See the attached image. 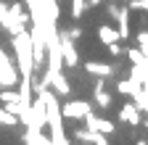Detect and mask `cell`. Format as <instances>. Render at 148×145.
I'll return each instance as SVG.
<instances>
[{"mask_svg":"<svg viewBox=\"0 0 148 145\" xmlns=\"http://www.w3.org/2000/svg\"><path fill=\"white\" fill-rule=\"evenodd\" d=\"M37 98L42 100V106H45V124L50 127V132H53V137H50V142L53 145H66V137H64V127H61V106H58V100H56V95L50 93V87H42L40 93H37Z\"/></svg>","mask_w":148,"mask_h":145,"instance_id":"obj_1","label":"cell"},{"mask_svg":"<svg viewBox=\"0 0 148 145\" xmlns=\"http://www.w3.org/2000/svg\"><path fill=\"white\" fill-rule=\"evenodd\" d=\"M13 53H16V69L21 77H32L34 74V61H32V34L29 29L13 34Z\"/></svg>","mask_w":148,"mask_h":145,"instance_id":"obj_2","label":"cell"},{"mask_svg":"<svg viewBox=\"0 0 148 145\" xmlns=\"http://www.w3.org/2000/svg\"><path fill=\"white\" fill-rule=\"evenodd\" d=\"M0 27H3V29H5V32L11 34V37H13V34H18V32H24V29H27V27H24V24L18 21V19H16L13 13H11V8H8V5L3 3V0H0Z\"/></svg>","mask_w":148,"mask_h":145,"instance_id":"obj_3","label":"cell"},{"mask_svg":"<svg viewBox=\"0 0 148 145\" xmlns=\"http://www.w3.org/2000/svg\"><path fill=\"white\" fill-rule=\"evenodd\" d=\"M58 45H61V58H64V66L74 69L79 63V56H77V48H74V42L66 37V32H58Z\"/></svg>","mask_w":148,"mask_h":145,"instance_id":"obj_4","label":"cell"},{"mask_svg":"<svg viewBox=\"0 0 148 145\" xmlns=\"http://www.w3.org/2000/svg\"><path fill=\"white\" fill-rule=\"evenodd\" d=\"M87 114H90V103H85V100H69L61 106L64 119H85Z\"/></svg>","mask_w":148,"mask_h":145,"instance_id":"obj_5","label":"cell"},{"mask_svg":"<svg viewBox=\"0 0 148 145\" xmlns=\"http://www.w3.org/2000/svg\"><path fill=\"white\" fill-rule=\"evenodd\" d=\"M85 124H87V129L101 132V135H111V132H114V124H111V121H106V119H101V116H95L92 111L85 116Z\"/></svg>","mask_w":148,"mask_h":145,"instance_id":"obj_6","label":"cell"},{"mask_svg":"<svg viewBox=\"0 0 148 145\" xmlns=\"http://www.w3.org/2000/svg\"><path fill=\"white\" fill-rule=\"evenodd\" d=\"M85 69H87V74L98 77V79H111V74H114V66L111 63H101V61H87Z\"/></svg>","mask_w":148,"mask_h":145,"instance_id":"obj_7","label":"cell"},{"mask_svg":"<svg viewBox=\"0 0 148 145\" xmlns=\"http://www.w3.org/2000/svg\"><path fill=\"white\" fill-rule=\"evenodd\" d=\"M18 79H21V74H18V69L13 63L0 66V87H16Z\"/></svg>","mask_w":148,"mask_h":145,"instance_id":"obj_8","label":"cell"},{"mask_svg":"<svg viewBox=\"0 0 148 145\" xmlns=\"http://www.w3.org/2000/svg\"><path fill=\"white\" fill-rule=\"evenodd\" d=\"M119 119H122V121H127V124H132V127H138V124H140V108H138L135 103H127V106H122Z\"/></svg>","mask_w":148,"mask_h":145,"instance_id":"obj_9","label":"cell"},{"mask_svg":"<svg viewBox=\"0 0 148 145\" xmlns=\"http://www.w3.org/2000/svg\"><path fill=\"white\" fill-rule=\"evenodd\" d=\"M48 87L56 90L58 95H69V93H71V87H69V82L64 79L61 71H53V74H50V84H48Z\"/></svg>","mask_w":148,"mask_h":145,"instance_id":"obj_10","label":"cell"},{"mask_svg":"<svg viewBox=\"0 0 148 145\" xmlns=\"http://www.w3.org/2000/svg\"><path fill=\"white\" fill-rule=\"evenodd\" d=\"M95 103L101 108H108L111 106V93L106 90V79H98L95 82Z\"/></svg>","mask_w":148,"mask_h":145,"instance_id":"obj_11","label":"cell"},{"mask_svg":"<svg viewBox=\"0 0 148 145\" xmlns=\"http://www.w3.org/2000/svg\"><path fill=\"white\" fill-rule=\"evenodd\" d=\"M98 40H101L103 45H111V42H119V32H116L114 27L103 24V27H98Z\"/></svg>","mask_w":148,"mask_h":145,"instance_id":"obj_12","label":"cell"},{"mask_svg":"<svg viewBox=\"0 0 148 145\" xmlns=\"http://www.w3.org/2000/svg\"><path fill=\"white\" fill-rule=\"evenodd\" d=\"M116 90H119L122 95H132V98H135L140 90H143V84H140V82H135V79H122V82L116 84Z\"/></svg>","mask_w":148,"mask_h":145,"instance_id":"obj_13","label":"cell"},{"mask_svg":"<svg viewBox=\"0 0 148 145\" xmlns=\"http://www.w3.org/2000/svg\"><path fill=\"white\" fill-rule=\"evenodd\" d=\"M127 16H130V8L124 5L122 11H119V16H116V21H119V40H127L130 37V21H127Z\"/></svg>","mask_w":148,"mask_h":145,"instance_id":"obj_14","label":"cell"},{"mask_svg":"<svg viewBox=\"0 0 148 145\" xmlns=\"http://www.w3.org/2000/svg\"><path fill=\"white\" fill-rule=\"evenodd\" d=\"M0 103H18V90L5 87V90H3V98H0Z\"/></svg>","mask_w":148,"mask_h":145,"instance_id":"obj_15","label":"cell"},{"mask_svg":"<svg viewBox=\"0 0 148 145\" xmlns=\"http://www.w3.org/2000/svg\"><path fill=\"white\" fill-rule=\"evenodd\" d=\"M127 58L132 61V63H148V61L143 58V53H140V48H130V50H127Z\"/></svg>","mask_w":148,"mask_h":145,"instance_id":"obj_16","label":"cell"},{"mask_svg":"<svg viewBox=\"0 0 148 145\" xmlns=\"http://www.w3.org/2000/svg\"><path fill=\"white\" fill-rule=\"evenodd\" d=\"M130 11H148V0H127Z\"/></svg>","mask_w":148,"mask_h":145,"instance_id":"obj_17","label":"cell"},{"mask_svg":"<svg viewBox=\"0 0 148 145\" xmlns=\"http://www.w3.org/2000/svg\"><path fill=\"white\" fill-rule=\"evenodd\" d=\"M5 111H8V114H13V116H21L24 108H21V103H5Z\"/></svg>","mask_w":148,"mask_h":145,"instance_id":"obj_18","label":"cell"},{"mask_svg":"<svg viewBox=\"0 0 148 145\" xmlns=\"http://www.w3.org/2000/svg\"><path fill=\"white\" fill-rule=\"evenodd\" d=\"M106 50H108V53H111V56H114V58H116V56H122V53H124L119 42H111V45H106Z\"/></svg>","mask_w":148,"mask_h":145,"instance_id":"obj_19","label":"cell"},{"mask_svg":"<svg viewBox=\"0 0 148 145\" xmlns=\"http://www.w3.org/2000/svg\"><path fill=\"white\" fill-rule=\"evenodd\" d=\"M66 37H69L71 42H74V40H79V37H82V29H79V27H71V29L66 32Z\"/></svg>","mask_w":148,"mask_h":145,"instance_id":"obj_20","label":"cell"},{"mask_svg":"<svg viewBox=\"0 0 148 145\" xmlns=\"http://www.w3.org/2000/svg\"><path fill=\"white\" fill-rule=\"evenodd\" d=\"M135 40H138V48H143V45H148V29H145V32H140V34H138V37H135Z\"/></svg>","mask_w":148,"mask_h":145,"instance_id":"obj_21","label":"cell"},{"mask_svg":"<svg viewBox=\"0 0 148 145\" xmlns=\"http://www.w3.org/2000/svg\"><path fill=\"white\" fill-rule=\"evenodd\" d=\"M106 11H108V16H111V19H116V16H119V11H122V8H116L114 3H108V5H106Z\"/></svg>","mask_w":148,"mask_h":145,"instance_id":"obj_22","label":"cell"},{"mask_svg":"<svg viewBox=\"0 0 148 145\" xmlns=\"http://www.w3.org/2000/svg\"><path fill=\"white\" fill-rule=\"evenodd\" d=\"M103 0H85V8H95V5H101Z\"/></svg>","mask_w":148,"mask_h":145,"instance_id":"obj_23","label":"cell"},{"mask_svg":"<svg viewBox=\"0 0 148 145\" xmlns=\"http://www.w3.org/2000/svg\"><path fill=\"white\" fill-rule=\"evenodd\" d=\"M140 53H143V58L148 61V45H143V48H140Z\"/></svg>","mask_w":148,"mask_h":145,"instance_id":"obj_24","label":"cell"},{"mask_svg":"<svg viewBox=\"0 0 148 145\" xmlns=\"http://www.w3.org/2000/svg\"><path fill=\"white\" fill-rule=\"evenodd\" d=\"M143 111H145V114H148V100H145V106H143Z\"/></svg>","mask_w":148,"mask_h":145,"instance_id":"obj_25","label":"cell"},{"mask_svg":"<svg viewBox=\"0 0 148 145\" xmlns=\"http://www.w3.org/2000/svg\"><path fill=\"white\" fill-rule=\"evenodd\" d=\"M143 90H145V93H148V82H145V84H143Z\"/></svg>","mask_w":148,"mask_h":145,"instance_id":"obj_26","label":"cell"},{"mask_svg":"<svg viewBox=\"0 0 148 145\" xmlns=\"http://www.w3.org/2000/svg\"><path fill=\"white\" fill-rule=\"evenodd\" d=\"M138 145H148V142H145V140H140V142H138Z\"/></svg>","mask_w":148,"mask_h":145,"instance_id":"obj_27","label":"cell"},{"mask_svg":"<svg viewBox=\"0 0 148 145\" xmlns=\"http://www.w3.org/2000/svg\"><path fill=\"white\" fill-rule=\"evenodd\" d=\"M0 98H3V87H0Z\"/></svg>","mask_w":148,"mask_h":145,"instance_id":"obj_28","label":"cell"},{"mask_svg":"<svg viewBox=\"0 0 148 145\" xmlns=\"http://www.w3.org/2000/svg\"><path fill=\"white\" fill-rule=\"evenodd\" d=\"M145 129H148V121H145Z\"/></svg>","mask_w":148,"mask_h":145,"instance_id":"obj_29","label":"cell"}]
</instances>
